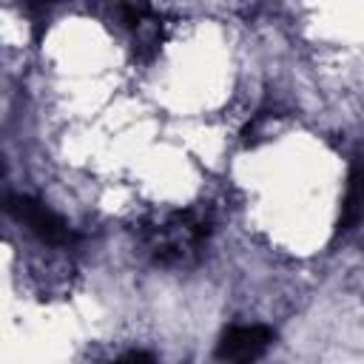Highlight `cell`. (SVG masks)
<instances>
[{"instance_id": "obj_4", "label": "cell", "mask_w": 364, "mask_h": 364, "mask_svg": "<svg viewBox=\"0 0 364 364\" xmlns=\"http://www.w3.org/2000/svg\"><path fill=\"white\" fill-rule=\"evenodd\" d=\"M156 11L151 9V3L148 0H125L122 6H119V17H122V23L128 26V28H139L145 20H151Z\"/></svg>"}, {"instance_id": "obj_3", "label": "cell", "mask_w": 364, "mask_h": 364, "mask_svg": "<svg viewBox=\"0 0 364 364\" xmlns=\"http://www.w3.org/2000/svg\"><path fill=\"white\" fill-rule=\"evenodd\" d=\"M358 165H353L350 179H347V196H344V208H341V219H338V230H350L358 222Z\"/></svg>"}, {"instance_id": "obj_2", "label": "cell", "mask_w": 364, "mask_h": 364, "mask_svg": "<svg viewBox=\"0 0 364 364\" xmlns=\"http://www.w3.org/2000/svg\"><path fill=\"white\" fill-rule=\"evenodd\" d=\"M276 341V330L267 324H236L228 327L219 338L216 358L228 361H253Z\"/></svg>"}, {"instance_id": "obj_5", "label": "cell", "mask_w": 364, "mask_h": 364, "mask_svg": "<svg viewBox=\"0 0 364 364\" xmlns=\"http://www.w3.org/2000/svg\"><path fill=\"white\" fill-rule=\"evenodd\" d=\"M122 358H128V361H154V355H151V353H142V350H131V353H125Z\"/></svg>"}, {"instance_id": "obj_1", "label": "cell", "mask_w": 364, "mask_h": 364, "mask_svg": "<svg viewBox=\"0 0 364 364\" xmlns=\"http://www.w3.org/2000/svg\"><path fill=\"white\" fill-rule=\"evenodd\" d=\"M6 210H9L14 219L26 222V225L31 228V233H37V236H40L43 242H48V245H68V242L77 239L74 230L65 225V219L57 216L51 208H46V205H43L40 199H34V196H26V193L9 196V199H6Z\"/></svg>"}]
</instances>
